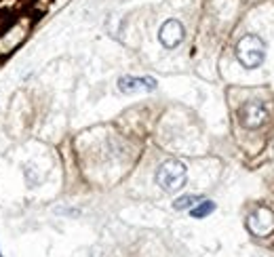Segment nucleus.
Wrapping results in <instances>:
<instances>
[{
	"label": "nucleus",
	"instance_id": "obj_1",
	"mask_svg": "<svg viewBox=\"0 0 274 257\" xmlns=\"http://www.w3.org/2000/svg\"><path fill=\"white\" fill-rule=\"evenodd\" d=\"M32 30V19L30 17H15L9 26L0 32V59L11 55L15 49H19L25 42L27 34Z\"/></svg>",
	"mask_w": 274,
	"mask_h": 257
},
{
	"label": "nucleus",
	"instance_id": "obj_2",
	"mask_svg": "<svg viewBox=\"0 0 274 257\" xmlns=\"http://www.w3.org/2000/svg\"><path fill=\"white\" fill-rule=\"evenodd\" d=\"M236 57L245 68H259L266 59V42L257 34H247L238 40L236 45Z\"/></svg>",
	"mask_w": 274,
	"mask_h": 257
},
{
	"label": "nucleus",
	"instance_id": "obj_3",
	"mask_svg": "<svg viewBox=\"0 0 274 257\" xmlns=\"http://www.w3.org/2000/svg\"><path fill=\"white\" fill-rule=\"evenodd\" d=\"M186 177H188V169L181 160L169 158L156 171V183L163 188L165 192H177L186 185Z\"/></svg>",
	"mask_w": 274,
	"mask_h": 257
},
{
	"label": "nucleus",
	"instance_id": "obj_4",
	"mask_svg": "<svg viewBox=\"0 0 274 257\" xmlns=\"http://www.w3.org/2000/svg\"><path fill=\"white\" fill-rule=\"evenodd\" d=\"M268 116H270V112L262 102L245 103L243 110H241V123H243V127H247V128L262 127L266 120H268Z\"/></svg>",
	"mask_w": 274,
	"mask_h": 257
},
{
	"label": "nucleus",
	"instance_id": "obj_5",
	"mask_svg": "<svg viewBox=\"0 0 274 257\" xmlns=\"http://www.w3.org/2000/svg\"><path fill=\"white\" fill-rule=\"evenodd\" d=\"M184 36H186L184 26H181V21H177V19H167L165 24L160 26L158 38L163 42V47H167V49H175L181 40H184Z\"/></svg>",
	"mask_w": 274,
	"mask_h": 257
},
{
	"label": "nucleus",
	"instance_id": "obj_6",
	"mask_svg": "<svg viewBox=\"0 0 274 257\" xmlns=\"http://www.w3.org/2000/svg\"><path fill=\"white\" fill-rule=\"evenodd\" d=\"M249 230L257 236H266L274 230V215L268 209H257L255 213H251V217L247 221Z\"/></svg>",
	"mask_w": 274,
	"mask_h": 257
},
{
	"label": "nucleus",
	"instance_id": "obj_7",
	"mask_svg": "<svg viewBox=\"0 0 274 257\" xmlns=\"http://www.w3.org/2000/svg\"><path fill=\"white\" fill-rule=\"evenodd\" d=\"M118 89L123 93H137V91H154L156 89V80L150 76L146 78H135V76H123L118 80Z\"/></svg>",
	"mask_w": 274,
	"mask_h": 257
},
{
	"label": "nucleus",
	"instance_id": "obj_8",
	"mask_svg": "<svg viewBox=\"0 0 274 257\" xmlns=\"http://www.w3.org/2000/svg\"><path fill=\"white\" fill-rule=\"evenodd\" d=\"M215 211V203L213 201H202V203H199L196 206H192V217L194 219H202V217H207V215H211V213Z\"/></svg>",
	"mask_w": 274,
	"mask_h": 257
},
{
	"label": "nucleus",
	"instance_id": "obj_9",
	"mask_svg": "<svg viewBox=\"0 0 274 257\" xmlns=\"http://www.w3.org/2000/svg\"><path fill=\"white\" fill-rule=\"evenodd\" d=\"M196 203H200V196H196V194H186V196H179L177 201L173 203V209H177V211L192 209Z\"/></svg>",
	"mask_w": 274,
	"mask_h": 257
},
{
	"label": "nucleus",
	"instance_id": "obj_10",
	"mask_svg": "<svg viewBox=\"0 0 274 257\" xmlns=\"http://www.w3.org/2000/svg\"><path fill=\"white\" fill-rule=\"evenodd\" d=\"M0 257H2V253H0Z\"/></svg>",
	"mask_w": 274,
	"mask_h": 257
}]
</instances>
